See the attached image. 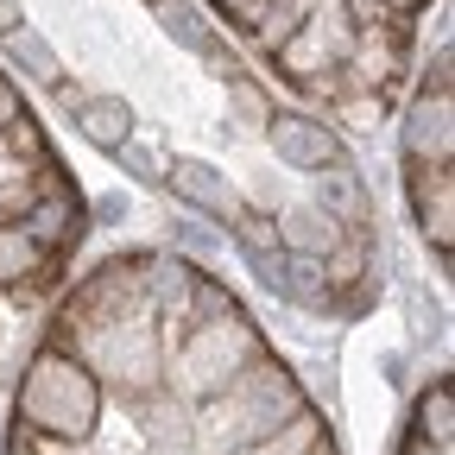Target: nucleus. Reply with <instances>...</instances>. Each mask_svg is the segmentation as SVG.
I'll return each instance as SVG.
<instances>
[{"label":"nucleus","instance_id":"obj_1","mask_svg":"<svg viewBox=\"0 0 455 455\" xmlns=\"http://www.w3.org/2000/svg\"><path fill=\"white\" fill-rule=\"evenodd\" d=\"M304 405H310V398H304L298 373L266 348L259 361H247L235 379H228L215 398H203V405H196V443H203L209 455H235V449L272 436L284 418H298Z\"/></svg>","mask_w":455,"mask_h":455},{"label":"nucleus","instance_id":"obj_2","mask_svg":"<svg viewBox=\"0 0 455 455\" xmlns=\"http://www.w3.org/2000/svg\"><path fill=\"white\" fill-rule=\"evenodd\" d=\"M101 398L108 386L70 355V348H44L26 361V379H20V398H13V424L51 436V443H70L83 449L95 430H101Z\"/></svg>","mask_w":455,"mask_h":455},{"label":"nucleus","instance_id":"obj_3","mask_svg":"<svg viewBox=\"0 0 455 455\" xmlns=\"http://www.w3.org/2000/svg\"><path fill=\"white\" fill-rule=\"evenodd\" d=\"M259 355H266V335L235 304L221 316H203V323H184L178 335H164V379H171L178 398L203 405V398H215L228 379H235L247 361H259Z\"/></svg>","mask_w":455,"mask_h":455},{"label":"nucleus","instance_id":"obj_4","mask_svg":"<svg viewBox=\"0 0 455 455\" xmlns=\"http://www.w3.org/2000/svg\"><path fill=\"white\" fill-rule=\"evenodd\" d=\"M405 164H449L455 158V89H418L405 108Z\"/></svg>","mask_w":455,"mask_h":455},{"label":"nucleus","instance_id":"obj_5","mask_svg":"<svg viewBox=\"0 0 455 455\" xmlns=\"http://www.w3.org/2000/svg\"><path fill=\"white\" fill-rule=\"evenodd\" d=\"M164 184L178 190L190 209L215 215V221H235V215H247L241 184H235V178H221V171H215L209 158H171V164H164Z\"/></svg>","mask_w":455,"mask_h":455},{"label":"nucleus","instance_id":"obj_6","mask_svg":"<svg viewBox=\"0 0 455 455\" xmlns=\"http://www.w3.org/2000/svg\"><path fill=\"white\" fill-rule=\"evenodd\" d=\"M20 221H26V235H32L51 259H70V253L83 247V235H89V209H83L76 190H51V196H38Z\"/></svg>","mask_w":455,"mask_h":455},{"label":"nucleus","instance_id":"obj_7","mask_svg":"<svg viewBox=\"0 0 455 455\" xmlns=\"http://www.w3.org/2000/svg\"><path fill=\"white\" fill-rule=\"evenodd\" d=\"M266 140H272L278 164H291V171H323V164L341 158L335 127L310 121V114H272V121H266Z\"/></svg>","mask_w":455,"mask_h":455},{"label":"nucleus","instance_id":"obj_8","mask_svg":"<svg viewBox=\"0 0 455 455\" xmlns=\"http://www.w3.org/2000/svg\"><path fill=\"white\" fill-rule=\"evenodd\" d=\"M411 171V209L436 259H449V228H455V164H405Z\"/></svg>","mask_w":455,"mask_h":455},{"label":"nucleus","instance_id":"obj_9","mask_svg":"<svg viewBox=\"0 0 455 455\" xmlns=\"http://www.w3.org/2000/svg\"><path fill=\"white\" fill-rule=\"evenodd\" d=\"M152 20L164 26V38H178L190 57H203V64H209L215 76L235 70V64L221 57V38H215V26H209V13L196 7V0H152Z\"/></svg>","mask_w":455,"mask_h":455},{"label":"nucleus","instance_id":"obj_10","mask_svg":"<svg viewBox=\"0 0 455 455\" xmlns=\"http://www.w3.org/2000/svg\"><path fill=\"white\" fill-rule=\"evenodd\" d=\"M310 203H323L341 228H367V221H373L367 178H361L348 158H335V164H323V171H316V196H310Z\"/></svg>","mask_w":455,"mask_h":455},{"label":"nucleus","instance_id":"obj_11","mask_svg":"<svg viewBox=\"0 0 455 455\" xmlns=\"http://www.w3.org/2000/svg\"><path fill=\"white\" fill-rule=\"evenodd\" d=\"M228 228H235V247H241V259L253 266V278L278 291L284 259H291V253H284V241H278V221H272L266 209H247V215H235Z\"/></svg>","mask_w":455,"mask_h":455},{"label":"nucleus","instance_id":"obj_12","mask_svg":"<svg viewBox=\"0 0 455 455\" xmlns=\"http://www.w3.org/2000/svg\"><path fill=\"white\" fill-rule=\"evenodd\" d=\"M70 114H76V133H83L95 152H114V146H127V140L140 133L127 95H76Z\"/></svg>","mask_w":455,"mask_h":455},{"label":"nucleus","instance_id":"obj_13","mask_svg":"<svg viewBox=\"0 0 455 455\" xmlns=\"http://www.w3.org/2000/svg\"><path fill=\"white\" fill-rule=\"evenodd\" d=\"M278 221V241H284V253H310V259H323L348 228H341L323 203H291V209H278L272 215Z\"/></svg>","mask_w":455,"mask_h":455},{"label":"nucleus","instance_id":"obj_14","mask_svg":"<svg viewBox=\"0 0 455 455\" xmlns=\"http://www.w3.org/2000/svg\"><path fill=\"white\" fill-rule=\"evenodd\" d=\"M64 259H51L32 235L26 221H0V284H44Z\"/></svg>","mask_w":455,"mask_h":455},{"label":"nucleus","instance_id":"obj_15","mask_svg":"<svg viewBox=\"0 0 455 455\" xmlns=\"http://www.w3.org/2000/svg\"><path fill=\"white\" fill-rule=\"evenodd\" d=\"M411 436L449 455V443H455V392H449V379H430V392L418 398V418H411Z\"/></svg>","mask_w":455,"mask_h":455},{"label":"nucleus","instance_id":"obj_16","mask_svg":"<svg viewBox=\"0 0 455 455\" xmlns=\"http://www.w3.org/2000/svg\"><path fill=\"white\" fill-rule=\"evenodd\" d=\"M278 291L291 298V304H304V310H329V304H335L329 278H323V259H310V253H291V259H284Z\"/></svg>","mask_w":455,"mask_h":455},{"label":"nucleus","instance_id":"obj_17","mask_svg":"<svg viewBox=\"0 0 455 455\" xmlns=\"http://www.w3.org/2000/svg\"><path fill=\"white\" fill-rule=\"evenodd\" d=\"M316 436H323V418H316V411L304 405L298 418H284V424H278L272 436H259V443H247V449H235V455H304V449H310Z\"/></svg>","mask_w":455,"mask_h":455},{"label":"nucleus","instance_id":"obj_18","mask_svg":"<svg viewBox=\"0 0 455 455\" xmlns=\"http://www.w3.org/2000/svg\"><path fill=\"white\" fill-rule=\"evenodd\" d=\"M7 57L32 70V83H51V89L64 83V64H57V51L38 38V26H13V32H7Z\"/></svg>","mask_w":455,"mask_h":455},{"label":"nucleus","instance_id":"obj_19","mask_svg":"<svg viewBox=\"0 0 455 455\" xmlns=\"http://www.w3.org/2000/svg\"><path fill=\"white\" fill-rule=\"evenodd\" d=\"M221 83H228V108L241 114V127H247V133H266V121L278 114V108H272V95H266V89H259L247 70H228Z\"/></svg>","mask_w":455,"mask_h":455},{"label":"nucleus","instance_id":"obj_20","mask_svg":"<svg viewBox=\"0 0 455 455\" xmlns=\"http://www.w3.org/2000/svg\"><path fill=\"white\" fill-rule=\"evenodd\" d=\"M114 158H121L127 171H140V178H152V184H164V164H171V158H164L152 140H140V133H133L127 146H114Z\"/></svg>","mask_w":455,"mask_h":455},{"label":"nucleus","instance_id":"obj_21","mask_svg":"<svg viewBox=\"0 0 455 455\" xmlns=\"http://www.w3.org/2000/svg\"><path fill=\"white\" fill-rule=\"evenodd\" d=\"M32 203H38V184H32V171H20V178H0V221H20Z\"/></svg>","mask_w":455,"mask_h":455},{"label":"nucleus","instance_id":"obj_22","mask_svg":"<svg viewBox=\"0 0 455 455\" xmlns=\"http://www.w3.org/2000/svg\"><path fill=\"white\" fill-rule=\"evenodd\" d=\"M7 455H70V443H51V436L13 424V430H7Z\"/></svg>","mask_w":455,"mask_h":455},{"label":"nucleus","instance_id":"obj_23","mask_svg":"<svg viewBox=\"0 0 455 455\" xmlns=\"http://www.w3.org/2000/svg\"><path fill=\"white\" fill-rule=\"evenodd\" d=\"M20 114H26V89L13 76H0V127H13Z\"/></svg>","mask_w":455,"mask_h":455},{"label":"nucleus","instance_id":"obj_24","mask_svg":"<svg viewBox=\"0 0 455 455\" xmlns=\"http://www.w3.org/2000/svg\"><path fill=\"white\" fill-rule=\"evenodd\" d=\"M430 7V0H379V13H392V20H418Z\"/></svg>","mask_w":455,"mask_h":455},{"label":"nucleus","instance_id":"obj_25","mask_svg":"<svg viewBox=\"0 0 455 455\" xmlns=\"http://www.w3.org/2000/svg\"><path fill=\"white\" fill-rule=\"evenodd\" d=\"M13 26H26V13H20V0H0V38H7Z\"/></svg>","mask_w":455,"mask_h":455},{"label":"nucleus","instance_id":"obj_26","mask_svg":"<svg viewBox=\"0 0 455 455\" xmlns=\"http://www.w3.org/2000/svg\"><path fill=\"white\" fill-rule=\"evenodd\" d=\"M398 455H443V449H430V443H418V436H411V443L398 449Z\"/></svg>","mask_w":455,"mask_h":455},{"label":"nucleus","instance_id":"obj_27","mask_svg":"<svg viewBox=\"0 0 455 455\" xmlns=\"http://www.w3.org/2000/svg\"><path fill=\"white\" fill-rule=\"evenodd\" d=\"M304 455H335V443H329V430H323V436H316V443H310Z\"/></svg>","mask_w":455,"mask_h":455},{"label":"nucleus","instance_id":"obj_28","mask_svg":"<svg viewBox=\"0 0 455 455\" xmlns=\"http://www.w3.org/2000/svg\"><path fill=\"white\" fill-rule=\"evenodd\" d=\"M146 7H152V0H146Z\"/></svg>","mask_w":455,"mask_h":455}]
</instances>
